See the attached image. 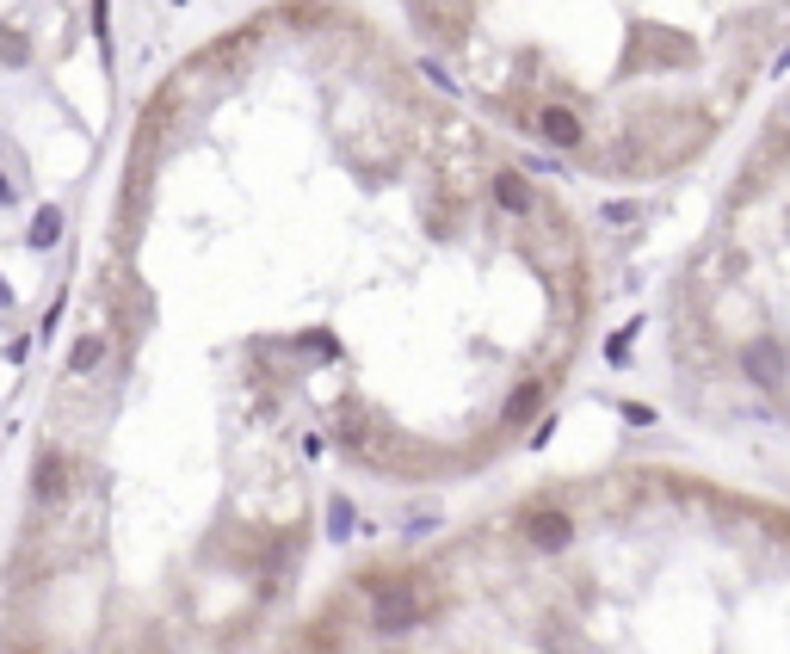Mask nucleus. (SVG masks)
<instances>
[{"label":"nucleus","instance_id":"obj_1","mask_svg":"<svg viewBox=\"0 0 790 654\" xmlns=\"http://www.w3.org/2000/svg\"><path fill=\"white\" fill-rule=\"evenodd\" d=\"M365 593H371V624L383 636H408L439 611V593L414 568H365Z\"/></svg>","mask_w":790,"mask_h":654},{"label":"nucleus","instance_id":"obj_2","mask_svg":"<svg viewBox=\"0 0 790 654\" xmlns=\"http://www.w3.org/2000/svg\"><path fill=\"white\" fill-rule=\"evenodd\" d=\"M519 537L531 543L537 556H562L574 543V513H568V506H525V513H519Z\"/></svg>","mask_w":790,"mask_h":654},{"label":"nucleus","instance_id":"obj_3","mask_svg":"<svg viewBox=\"0 0 790 654\" xmlns=\"http://www.w3.org/2000/svg\"><path fill=\"white\" fill-rule=\"evenodd\" d=\"M531 136L550 142V149H581V142H587V118L574 112V105L550 99V105H537V112H531Z\"/></svg>","mask_w":790,"mask_h":654},{"label":"nucleus","instance_id":"obj_4","mask_svg":"<svg viewBox=\"0 0 790 654\" xmlns=\"http://www.w3.org/2000/svg\"><path fill=\"white\" fill-rule=\"evenodd\" d=\"M31 500L38 506H62L68 500V457L56 445H38V457H31Z\"/></svg>","mask_w":790,"mask_h":654},{"label":"nucleus","instance_id":"obj_5","mask_svg":"<svg viewBox=\"0 0 790 654\" xmlns=\"http://www.w3.org/2000/svg\"><path fill=\"white\" fill-rule=\"evenodd\" d=\"M488 198H494L500 210H507V216H531L537 204H544V198H537V186H531V179H525L519 167H500V173L488 179Z\"/></svg>","mask_w":790,"mask_h":654},{"label":"nucleus","instance_id":"obj_6","mask_svg":"<svg viewBox=\"0 0 790 654\" xmlns=\"http://www.w3.org/2000/svg\"><path fill=\"white\" fill-rule=\"evenodd\" d=\"M741 371H747V383L778 389V383H784V358H778V346H766V340H747V346H741Z\"/></svg>","mask_w":790,"mask_h":654},{"label":"nucleus","instance_id":"obj_7","mask_svg":"<svg viewBox=\"0 0 790 654\" xmlns=\"http://www.w3.org/2000/svg\"><path fill=\"white\" fill-rule=\"evenodd\" d=\"M544 395H550V377H525L513 395H507V408H500V426H507V432H519L537 408H544Z\"/></svg>","mask_w":790,"mask_h":654},{"label":"nucleus","instance_id":"obj_8","mask_svg":"<svg viewBox=\"0 0 790 654\" xmlns=\"http://www.w3.org/2000/svg\"><path fill=\"white\" fill-rule=\"evenodd\" d=\"M62 235H68V210L62 204H38V216H31V229H25V247L50 253V247H62Z\"/></svg>","mask_w":790,"mask_h":654},{"label":"nucleus","instance_id":"obj_9","mask_svg":"<svg viewBox=\"0 0 790 654\" xmlns=\"http://www.w3.org/2000/svg\"><path fill=\"white\" fill-rule=\"evenodd\" d=\"M105 352H112V346H105V334H99V327H87V334L68 346V377H93L105 365Z\"/></svg>","mask_w":790,"mask_h":654},{"label":"nucleus","instance_id":"obj_10","mask_svg":"<svg viewBox=\"0 0 790 654\" xmlns=\"http://www.w3.org/2000/svg\"><path fill=\"white\" fill-rule=\"evenodd\" d=\"M352 531H358V506H352L346 494H334V500H328V537H334V543H346Z\"/></svg>","mask_w":790,"mask_h":654},{"label":"nucleus","instance_id":"obj_11","mask_svg":"<svg viewBox=\"0 0 790 654\" xmlns=\"http://www.w3.org/2000/svg\"><path fill=\"white\" fill-rule=\"evenodd\" d=\"M0 62H13V68H25V62H31L25 31H0Z\"/></svg>","mask_w":790,"mask_h":654},{"label":"nucleus","instance_id":"obj_12","mask_svg":"<svg viewBox=\"0 0 790 654\" xmlns=\"http://www.w3.org/2000/svg\"><path fill=\"white\" fill-rule=\"evenodd\" d=\"M420 75H426V81H433V87H445V93H457V81L445 75V68H439V62H420Z\"/></svg>","mask_w":790,"mask_h":654},{"label":"nucleus","instance_id":"obj_13","mask_svg":"<svg viewBox=\"0 0 790 654\" xmlns=\"http://www.w3.org/2000/svg\"><path fill=\"white\" fill-rule=\"evenodd\" d=\"M56 321H62V297L44 309V321H38V340H50V334H56Z\"/></svg>","mask_w":790,"mask_h":654},{"label":"nucleus","instance_id":"obj_14","mask_svg":"<svg viewBox=\"0 0 790 654\" xmlns=\"http://www.w3.org/2000/svg\"><path fill=\"white\" fill-rule=\"evenodd\" d=\"M105 25H112V0H93V31H99V44H105Z\"/></svg>","mask_w":790,"mask_h":654},{"label":"nucleus","instance_id":"obj_15","mask_svg":"<svg viewBox=\"0 0 790 654\" xmlns=\"http://www.w3.org/2000/svg\"><path fill=\"white\" fill-rule=\"evenodd\" d=\"M7 204H19V186L7 179V167H0V210H7Z\"/></svg>","mask_w":790,"mask_h":654},{"label":"nucleus","instance_id":"obj_16","mask_svg":"<svg viewBox=\"0 0 790 654\" xmlns=\"http://www.w3.org/2000/svg\"><path fill=\"white\" fill-rule=\"evenodd\" d=\"M7 309H13V284H7V278H0V315H7Z\"/></svg>","mask_w":790,"mask_h":654},{"label":"nucleus","instance_id":"obj_17","mask_svg":"<svg viewBox=\"0 0 790 654\" xmlns=\"http://www.w3.org/2000/svg\"><path fill=\"white\" fill-rule=\"evenodd\" d=\"M297 654H321V648H297Z\"/></svg>","mask_w":790,"mask_h":654},{"label":"nucleus","instance_id":"obj_18","mask_svg":"<svg viewBox=\"0 0 790 654\" xmlns=\"http://www.w3.org/2000/svg\"><path fill=\"white\" fill-rule=\"evenodd\" d=\"M25 654H38V648H25Z\"/></svg>","mask_w":790,"mask_h":654}]
</instances>
